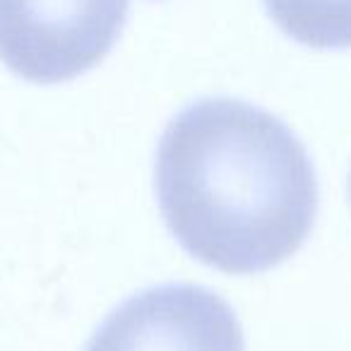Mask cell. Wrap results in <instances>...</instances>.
Segmentation results:
<instances>
[{
    "mask_svg": "<svg viewBox=\"0 0 351 351\" xmlns=\"http://www.w3.org/2000/svg\"><path fill=\"white\" fill-rule=\"evenodd\" d=\"M272 22L311 49H351V0H265Z\"/></svg>",
    "mask_w": 351,
    "mask_h": 351,
    "instance_id": "obj_4",
    "label": "cell"
},
{
    "mask_svg": "<svg viewBox=\"0 0 351 351\" xmlns=\"http://www.w3.org/2000/svg\"><path fill=\"white\" fill-rule=\"evenodd\" d=\"M130 0H0V60L34 84L75 80L99 65Z\"/></svg>",
    "mask_w": 351,
    "mask_h": 351,
    "instance_id": "obj_2",
    "label": "cell"
},
{
    "mask_svg": "<svg viewBox=\"0 0 351 351\" xmlns=\"http://www.w3.org/2000/svg\"><path fill=\"white\" fill-rule=\"evenodd\" d=\"M84 351H245L234 308L197 284H161L130 296Z\"/></svg>",
    "mask_w": 351,
    "mask_h": 351,
    "instance_id": "obj_3",
    "label": "cell"
},
{
    "mask_svg": "<svg viewBox=\"0 0 351 351\" xmlns=\"http://www.w3.org/2000/svg\"><path fill=\"white\" fill-rule=\"evenodd\" d=\"M159 210L181 248L226 274H260L298 253L317 215L303 142L277 116L229 97L197 99L156 147Z\"/></svg>",
    "mask_w": 351,
    "mask_h": 351,
    "instance_id": "obj_1",
    "label": "cell"
}]
</instances>
